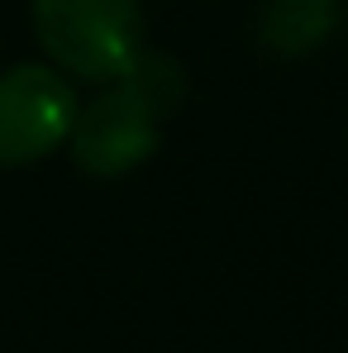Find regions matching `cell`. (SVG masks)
Instances as JSON below:
<instances>
[{"mask_svg": "<svg viewBox=\"0 0 348 353\" xmlns=\"http://www.w3.org/2000/svg\"><path fill=\"white\" fill-rule=\"evenodd\" d=\"M181 101H186L181 62L143 48L124 77L105 81V91L76 110L67 134L72 163L91 176H124L143 168L158 153L163 124L167 115H176Z\"/></svg>", "mask_w": 348, "mask_h": 353, "instance_id": "1", "label": "cell"}, {"mask_svg": "<svg viewBox=\"0 0 348 353\" xmlns=\"http://www.w3.org/2000/svg\"><path fill=\"white\" fill-rule=\"evenodd\" d=\"M34 39L72 81H115L148 48L139 0H34Z\"/></svg>", "mask_w": 348, "mask_h": 353, "instance_id": "2", "label": "cell"}, {"mask_svg": "<svg viewBox=\"0 0 348 353\" xmlns=\"http://www.w3.org/2000/svg\"><path fill=\"white\" fill-rule=\"evenodd\" d=\"M81 96L53 62H14L0 72V168H34L67 143Z\"/></svg>", "mask_w": 348, "mask_h": 353, "instance_id": "3", "label": "cell"}, {"mask_svg": "<svg viewBox=\"0 0 348 353\" xmlns=\"http://www.w3.org/2000/svg\"><path fill=\"white\" fill-rule=\"evenodd\" d=\"M344 0H267L258 14V43L277 58H305L339 29Z\"/></svg>", "mask_w": 348, "mask_h": 353, "instance_id": "4", "label": "cell"}]
</instances>
